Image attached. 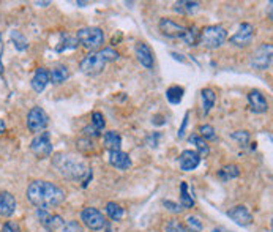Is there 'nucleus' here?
<instances>
[{"label":"nucleus","mask_w":273,"mask_h":232,"mask_svg":"<svg viewBox=\"0 0 273 232\" xmlns=\"http://www.w3.org/2000/svg\"><path fill=\"white\" fill-rule=\"evenodd\" d=\"M27 199L38 208L48 210L65 201V191L48 180H33L27 188Z\"/></svg>","instance_id":"1"},{"label":"nucleus","mask_w":273,"mask_h":232,"mask_svg":"<svg viewBox=\"0 0 273 232\" xmlns=\"http://www.w3.org/2000/svg\"><path fill=\"white\" fill-rule=\"evenodd\" d=\"M52 166H54L60 175H63L68 180H82L89 172L86 163L79 156L73 153H57L52 158Z\"/></svg>","instance_id":"2"},{"label":"nucleus","mask_w":273,"mask_h":232,"mask_svg":"<svg viewBox=\"0 0 273 232\" xmlns=\"http://www.w3.org/2000/svg\"><path fill=\"white\" fill-rule=\"evenodd\" d=\"M227 40V32L223 26H207L199 30V44L206 49H218L221 48Z\"/></svg>","instance_id":"3"},{"label":"nucleus","mask_w":273,"mask_h":232,"mask_svg":"<svg viewBox=\"0 0 273 232\" xmlns=\"http://www.w3.org/2000/svg\"><path fill=\"white\" fill-rule=\"evenodd\" d=\"M76 40L81 44L82 48H86L87 51L93 52L95 49L101 48L104 43V32L100 27H84L78 30L76 35Z\"/></svg>","instance_id":"4"},{"label":"nucleus","mask_w":273,"mask_h":232,"mask_svg":"<svg viewBox=\"0 0 273 232\" xmlns=\"http://www.w3.org/2000/svg\"><path fill=\"white\" fill-rule=\"evenodd\" d=\"M104 66H106V60L100 54V51H98V52H90L89 56L82 58L79 68L87 76H96V74H100L104 70Z\"/></svg>","instance_id":"5"},{"label":"nucleus","mask_w":273,"mask_h":232,"mask_svg":"<svg viewBox=\"0 0 273 232\" xmlns=\"http://www.w3.org/2000/svg\"><path fill=\"white\" fill-rule=\"evenodd\" d=\"M30 150L35 153L40 160L49 158L52 155V142H51V134L49 133H40L30 142Z\"/></svg>","instance_id":"6"},{"label":"nucleus","mask_w":273,"mask_h":232,"mask_svg":"<svg viewBox=\"0 0 273 232\" xmlns=\"http://www.w3.org/2000/svg\"><path fill=\"white\" fill-rule=\"evenodd\" d=\"M81 220L90 231H101L106 228V224H108L104 215L95 207H86L84 210L81 212Z\"/></svg>","instance_id":"7"},{"label":"nucleus","mask_w":273,"mask_h":232,"mask_svg":"<svg viewBox=\"0 0 273 232\" xmlns=\"http://www.w3.org/2000/svg\"><path fill=\"white\" fill-rule=\"evenodd\" d=\"M270 63H272V44L270 43H264L254 51V54L251 56V62H249V65H251L254 70L264 71V70L269 68Z\"/></svg>","instance_id":"8"},{"label":"nucleus","mask_w":273,"mask_h":232,"mask_svg":"<svg viewBox=\"0 0 273 232\" xmlns=\"http://www.w3.org/2000/svg\"><path fill=\"white\" fill-rule=\"evenodd\" d=\"M49 123V117L43 108H32L27 114V126L32 133H41Z\"/></svg>","instance_id":"9"},{"label":"nucleus","mask_w":273,"mask_h":232,"mask_svg":"<svg viewBox=\"0 0 273 232\" xmlns=\"http://www.w3.org/2000/svg\"><path fill=\"white\" fill-rule=\"evenodd\" d=\"M253 36H254V27L251 24H248V22H243L239 27V30L229 38V43L237 48H246L251 44Z\"/></svg>","instance_id":"10"},{"label":"nucleus","mask_w":273,"mask_h":232,"mask_svg":"<svg viewBox=\"0 0 273 232\" xmlns=\"http://www.w3.org/2000/svg\"><path fill=\"white\" fill-rule=\"evenodd\" d=\"M158 29H160V32L164 36H168V38H182L186 30L185 26H182L169 18H163L160 21V24H158Z\"/></svg>","instance_id":"11"},{"label":"nucleus","mask_w":273,"mask_h":232,"mask_svg":"<svg viewBox=\"0 0 273 232\" xmlns=\"http://www.w3.org/2000/svg\"><path fill=\"white\" fill-rule=\"evenodd\" d=\"M36 216H38V220H40V223L48 231H57L59 228H62L65 223L60 215H52L48 210H43V208H38Z\"/></svg>","instance_id":"12"},{"label":"nucleus","mask_w":273,"mask_h":232,"mask_svg":"<svg viewBox=\"0 0 273 232\" xmlns=\"http://www.w3.org/2000/svg\"><path fill=\"white\" fill-rule=\"evenodd\" d=\"M227 216H229L232 221H236L239 226H249V224L253 223L251 212L243 205H237V207L231 208V210L227 212Z\"/></svg>","instance_id":"13"},{"label":"nucleus","mask_w":273,"mask_h":232,"mask_svg":"<svg viewBox=\"0 0 273 232\" xmlns=\"http://www.w3.org/2000/svg\"><path fill=\"white\" fill-rule=\"evenodd\" d=\"M179 164H180V169L185 172L194 171L201 164V156L194 150H183L179 156Z\"/></svg>","instance_id":"14"},{"label":"nucleus","mask_w":273,"mask_h":232,"mask_svg":"<svg viewBox=\"0 0 273 232\" xmlns=\"http://www.w3.org/2000/svg\"><path fill=\"white\" fill-rule=\"evenodd\" d=\"M248 103L251 111L256 112V114H262V112L269 111V103L265 100V96L262 95V92L256 90V88L248 93Z\"/></svg>","instance_id":"15"},{"label":"nucleus","mask_w":273,"mask_h":232,"mask_svg":"<svg viewBox=\"0 0 273 232\" xmlns=\"http://www.w3.org/2000/svg\"><path fill=\"white\" fill-rule=\"evenodd\" d=\"M16 212V199L8 191H0V216L8 218Z\"/></svg>","instance_id":"16"},{"label":"nucleus","mask_w":273,"mask_h":232,"mask_svg":"<svg viewBox=\"0 0 273 232\" xmlns=\"http://www.w3.org/2000/svg\"><path fill=\"white\" fill-rule=\"evenodd\" d=\"M109 163L111 166L120 171H126L131 168V158L130 155L122 150H111L109 152Z\"/></svg>","instance_id":"17"},{"label":"nucleus","mask_w":273,"mask_h":232,"mask_svg":"<svg viewBox=\"0 0 273 232\" xmlns=\"http://www.w3.org/2000/svg\"><path fill=\"white\" fill-rule=\"evenodd\" d=\"M49 82H51L49 71L46 68H36L32 81H30V86H32V88L36 93H41L44 88H46V86L49 84Z\"/></svg>","instance_id":"18"},{"label":"nucleus","mask_w":273,"mask_h":232,"mask_svg":"<svg viewBox=\"0 0 273 232\" xmlns=\"http://www.w3.org/2000/svg\"><path fill=\"white\" fill-rule=\"evenodd\" d=\"M136 57H138V60L142 66H146L149 70L153 68V52H152V49L146 43H139L136 46Z\"/></svg>","instance_id":"19"},{"label":"nucleus","mask_w":273,"mask_h":232,"mask_svg":"<svg viewBox=\"0 0 273 232\" xmlns=\"http://www.w3.org/2000/svg\"><path fill=\"white\" fill-rule=\"evenodd\" d=\"M201 8L199 2H188V0H182V2L174 3V11L180 14H186V16H191V14L198 13Z\"/></svg>","instance_id":"20"},{"label":"nucleus","mask_w":273,"mask_h":232,"mask_svg":"<svg viewBox=\"0 0 273 232\" xmlns=\"http://www.w3.org/2000/svg\"><path fill=\"white\" fill-rule=\"evenodd\" d=\"M103 142L106 148H109V152L120 150V147H122V136L117 131H106L103 134Z\"/></svg>","instance_id":"21"},{"label":"nucleus","mask_w":273,"mask_h":232,"mask_svg":"<svg viewBox=\"0 0 273 232\" xmlns=\"http://www.w3.org/2000/svg\"><path fill=\"white\" fill-rule=\"evenodd\" d=\"M201 96H202V112H204V116H207L209 112L212 111V108L215 106L216 95H215L213 90H212V88L207 87V88H202Z\"/></svg>","instance_id":"22"},{"label":"nucleus","mask_w":273,"mask_h":232,"mask_svg":"<svg viewBox=\"0 0 273 232\" xmlns=\"http://www.w3.org/2000/svg\"><path fill=\"white\" fill-rule=\"evenodd\" d=\"M68 78H70V71H68L65 65H57L56 68L49 71V79L52 84H62Z\"/></svg>","instance_id":"23"},{"label":"nucleus","mask_w":273,"mask_h":232,"mask_svg":"<svg viewBox=\"0 0 273 232\" xmlns=\"http://www.w3.org/2000/svg\"><path fill=\"white\" fill-rule=\"evenodd\" d=\"M182 40L186 44V46L193 48V46H198L199 44V30L196 26H191V27H186V30L182 36Z\"/></svg>","instance_id":"24"},{"label":"nucleus","mask_w":273,"mask_h":232,"mask_svg":"<svg viewBox=\"0 0 273 232\" xmlns=\"http://www.w3.org/2000/svg\"><path fill=\"white\" fill-rule=\"evenodd\" d=\"M194 205V199L191 194L188 193V185L186 182L180 183V207L186 210V208H191Z\"/></svg>","instance_id":"25"},{"label":"nucleus","mask_w":273,"mask_h":232,"mask_svg":"<svg viewBox=\"0 0 273 232\" xmlns=\"http://www.w3.org/2000/svg\"><path fill=\"white\" fill-rule=\"evenodd\" d=\"M239 174H240V169H239L237 164H226L224 168H221V169L218 171L219 178H221V180H224V182L231 180V178L239 177Z\"/></svg>","instance_id":"26"},{"label":"nucleus","mask_w":273,"mask_h":232,"mask_svg":"<svg viewBox=\"0 0 273 232\" xmlns=\"http://www.w3.org/2000/svg\"><path fill=\"white\" fill-rule=\"evenodd\" d=\"M189 142H191L193 145H196V153H198L201 158H206V156L210 153V148H209V145H207V142L204 141L201 136H189V139H188Z\"/></svg>","instance_id":"27"},{"label":"nucleus","mask_w":273,"mask_h":232,"mask_svg":"<svg viewBox=\"0 0 273 232\" xmlns=\"http://www.w3.org/2000/svg\"><path fill=\"white\" fill-rule=\"evenodd\" d=\"M183 87H180V86H172L169 87L168 90H166V98H168V101L171 104H179L182 101V98H183Z\"/></svg>","instance_id":"28"},{"label":"nucleus","mask_w":273,"mask_h":232,"mask_svg":"<svg viewBox=\"0 0 273 232\" xmlns=\"http://www.w3.org/2000/svg\"><path fill=\"white\" fill-rule=\"evenodd\" d=\"M106 213L112 220V221H120L123 218V208L120 207L116 202H108V205H106Z\"/></svg>","instance_id":"29"},{"label":"nucleus","mask_w":273,"mask_h":232,"mask_svg":"<svg viewBox=\"0 0 273 232\" xmlns=\"http://www.w3.org/2000/svg\"><path fill=\"white\" fill-rule=\"evenodd\" d=\"M59 44H60V46H57L56 51L57 52H63V51H68V49H76L79 43H78V40H76V38H73V36L65 35V40H62Z\"/></svg>","instance_id":"30"},{"label":"nucleus","mask_w":273,"mask_h":232,"mask_svg":"<svg viewBox=\"0 0 273 232\" xmlns=\"http://www.w3.org/2000/svg\"><path fill=\"white\" fill-rule=\"evenodd\" d=\"M11 40H13V43H14V46H16V49L18 51H26L27 48H29V43H27V40L24 38V36H22L19 32H11Z\"/></svg>","instance_id":"31"},{"label":"nucleus","mask_w":273,"mask_h":232,"mask_svg":"<svg viewBox=\"0 0 273 232\" xmlns=\"http://www.w3.org/2000/svg\"><path fill=\"white\" fill-rule=\"evenodd\" d=\"M199 133H201L202 139H207V141H215L216 139L215 128L212 125H201L199 126Z\"/></svg>","instance_id":"32"},{"label":"nucleus","mask_w":273,"mask_h":232,"mask_svg":"<svg viewBox=\"0 0 273 232\" xmlns=\"http://www.w3.org/2000/svg\"><path fill=\"white\" fill-rule=\"evenodd\" d=\"M164 232H188L179 220H169L164 226Z\"/></svg>","instance_id":"33"},{"label":"nucleus","mask_w":273,"mask_h":232,"mask_svg":"<svg viewBox=\"0 0 273 232\" xmlns=\"http://www.w3.org/2000/svg\"><path fill=\"white\" fill-rule=\"evenodd\" d=\"M204 226L202 223L199 221V218H196V216H188L186 218V231H191V232H202Z\"/></svg>","instance_id":"34"},{"label":"nucleus","mask_w":273,"mask_h":232,"mask_svg":"<svg viewBox=\"0 0 273 232\" xmlns=\"http://www.w3.org/2000/svg\"><path fill=\"white\" fill-rule=\"evenodd\" d=\"M104 125H106V122H104L103 114H101V112L95 111L93 114H92V126H93L95 130H98V131L101 133L104 130Z\"/></svg>","instance_id":"35"},{"label":"nucleus","mask_w":273,"mask_h":232,"mask_svg":"<svg viewBox=\"0 0 273 232\" xmlns=\"http://www.w3.org/2000/svg\"><path fill=\"white\" fill-rule=\"evenodd\" d=\"M100 54L103 56V58L106 60V63H108V62H116L117 58H119V52L114 51L112 48H104V49H101Z\"/></svg>","instance_id":"36"},{"label":"nucleus","mask_w":273,"mask_h":232,"mask_svg":"<svg viewBox=\"0 0 273 232\" xmlns=\"http://www.w3.org/2000/svg\"><path fill=\"white\" fill-rule=\"evenodd\" d=\"M62 232H84V229H82V226L78 223V221H66L63 223V226H62Z\"/></svg>","instance_id":"37"},{"label":"nucleus","mask_w":273,"mask_h":232,"mask_svg":"<svg viewBox=\"0 0 273 232\" xmlns=\"http://www.w3.org/2000/svg\"><path fill=\"white\" fill-rule=\"evenodd\" d=\"M231 136H232V139H236L240 145H246L249 142V133L245 130L243 131H234Z\"/></svg>","instance_id":"38"},{"label":"nucleus","mask_w":273,"mask_h":232,"mask_svg":"<svg viewBox=\"0 0 273 232\" xmlns=\"http://www.w3.org/2000/svg\"><path fill=\"white\" fill-rule=\"evenodd\" d=\"M0 232H21V228H19V224L18 223H14V221H6L3 224V228Z\"/></svg>","instance_id":"39"},{"label":"nucleus","mask_w":273,"mask_h":232,"mask_svg":"<svg viewBox=\"0 0 273 232\" xmlns=\"http://www.w3.org/2000/svg\"><path fill=\"white\" fill-rule=\"evenodd\" d=\"M163 204H164V207H166V208H169V210H171V212H174V213H180V212H183V208H182V207H180V204H177V202L164 201Z\"/></svg>","instance_id":"40"},{"label":"nucleus","mask_w":273,"mask_h":232,"mask_svg":"<svg viewBox=\"0 0 273 232\" xmlns=\"http://www.w3.org/2000/svg\"><path fill=\"white\" fill-rule=\"evenodd\" d=\"M82 133L86 134V138H100L101 136V133L95 130L93 126H86V128L82 130Z\"/></svg>","instance_id":"41"},{"label":"nucleus","mask_w":273,"mask_h":232,"mask_svg":"<svg viewBox=\"0 0 273 232\" xmlns=\"http://www.w3.org/2000/svg\"><path fill=\"white\" fill-rule=\"evenodd\" d=\"M188 118H189V112H186V114H185L183 122H182V126L179 128V133H177L179 139H183V136H185V130H186V125H188Z\"/></svg>","instance_id":"42"},{"label":"nucleus","mask_w":273,"mask_h":232,"mask_svg":"<svg viewBox=\"0 0 273 232\" xmlns=\"http://www.w3.org/2000/svg\"><path fill=\"white\" fill-rule=\"evenodd\" d=\"M158 138H160V134H158V133H155V134H152V136L147 139V142H149V144H150V147H156L158 145Z\"/></svg>","instance_id":"43"},{"label":"nucleus","mask_w":273,"mask_h":232,"mask_svg":"<svg viewBox=\"0 0 273 232\" xmlns=\"http://www.w3.org/2000/svg\"><path fill=\"white\" fill-rule=\"evenodd\" d=\"M5 131V122L2 120V118H0V134H2Z\"/></svg>","instance_id":"44"},{"label":"nucleus","mask_w":273,"mask_h":232,"mask_svg":"<svg viewBox=\"0 0 273 232\" xmlns=\"http://www.w3.org/2000/svg\"><path fill=\"white\" fill-rule=\"evenodd\" d=\"M212 232H232V231H227V229H223V228H216V229H213Z\"/></svg>","instance_id":"45"},{"label":"nucleus","mask_w":273,"mask_h":232,"mask_svg":"<svg viewBox=\"0 0 273 232\" xmlns=\"http://www.w3.org/2000/svg\"><path fill=\"white\" fill-rule=\"evenodd\" d=\"M3 73V63H2V58H0V74Z\"/></svg>","instance_id":"46"},{"label":"nucleus","mask_w":273,"mask_h":232,"mask_svg":"<svg viewBox=\"0 0 273 232\" xmlns=\"http://www.w3.org/2000/svg\"><path fill=\"white\" fill-rule=\"evenodd\" d=\"M36 5H49V2H36Z\"/></svg>","instance_id":"47"},{"label":"nucleus","mask_w":273,"mask_h":232,"mask_svg":"<svg viewBox=\"0 0 273 232\" xmlns=\"http://www.w3.org/2000/svg\"><path fill=\"white\" fill-rule=\"evenodd\" d=\"M106 232H112L111 228H109V224H106Z\"/></svg>","instance_id":"48"}]
</instances>
